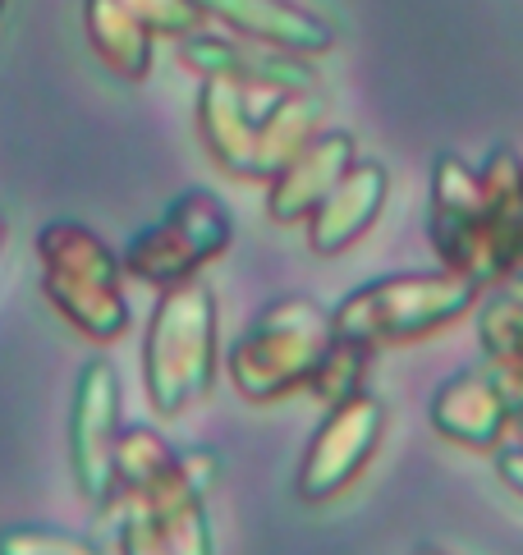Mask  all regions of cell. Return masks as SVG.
Returning a JSON list of instances; mask_svg holds the SVG:
<instances>
[{
    "label": "cell",
    "mask_w": 523,
    "mask_h": 555,
    "mask_svg": "<svg viewBox=\"0 0 523 555\" xmlns=\"http://www.w3.org/2000/svg\"><path fill=\"white\" fill-rule=\"evenodd\" d=\"M33 248H37V267H42L47 304L84 340L115 345L133 322L119 253L84 221H47L37 230Z\"/></svg>",
    "instance_id": "cell-1"
},
{
    "label": "cell",
    "mask_w": 523,
    "mask_h": 555,
    "mask_svg": "<svg viewBox=\"0 0 523 555\" xmlns=\"http://www.w3.org/2000/svg\"><path fill=\"white\" fill-rule=\"evenodd\" d=\"M220 363V308L212 285L193 275L184 285L161 289L143 335V386L161 418H179L184 409L212 395Z\"/></svg>",
    "instance_id": "cell-2"
},
{
    "label": "cell",
    "mask_w": 523,
    "mask_h": 555,
    "mask_svg": "<svg viewBox=\"0 0 523 555\" xmlns=\"http://www.w3.org/2000/svg\"><path fill=\"white\" fill-rule=\"evenodd\" d=\"M482 285H473L459 271H399L381 275V281L358 285L331 308L335 335L363 345V349H391L409 345L422 335H436L477 308Z\"/></svg>",
    "instance_id": "cell-3"
},
{
    "label": "cell",
    "mask_w": 523,
    "mask_h": 555,
    "mask_svg": "<svg viewBox=\"0 0 523 555\" xmlns=\"http://www.w3.org/2000/svg\"><path fill=\"white\" fill-rule=\"evenodd\" d=\"M331 340H335L331 308H321L308 294H285V299L262 308L253 326L226 353L230 382L253 404L290 400V395L312 386Z\"/></svg>",
    "instance_id": "cell-4"
},
{
    "label": "cell",
    "mask_w": 523,
    "mask_h": 555,
    "mask_svg": "<svg viewBox=\"0 0 523 555\" xmlns=\"http://www.w3.org/2000/svg\"><path fill=\"white\" fill-rule=\"evenodd\" d=\"M234 244V216L212 189H189L166 207L161 221L138 230L119 253L125 275L143 281L152 289H170L193 281L216 257H226Z\"/></svg>",
    "instance_id": "cell-5"
},
{
    "label": "cell",
    "mask_w": 523,
    "mask_h": 555,
    "mask_svg": "<svg viewBox=\"0 0 523 555\" xmlns=\"http://www.w3.org/2000/svg\"><path fill=\"white\" fill-rule=\"evenodd\" d=\"M428 240L436 248V262L446 271L469 275L473 285L492 289V221L482 203L477 166L464 156L441 152L432 162V197H428Z\"/></svg>",
    "instance_id": "cell-6"
},
{
    "label": "cell",
    "mask_w": 523,
    "mask_h": 555,
    "mask_svg": "<svg viewBox=\"0 0 523 555\" xmlns=\"http://www.w3.org/2000/svg\"><path fill=\"white\" fill-rule=\"evenodd\" d=\"M381 431H386V404L377 395L358 390L349 400L327 404V418L312 431V441L298 464L294 491L304 505H327L345 487L363 478L372 454L381 450Z\"/></svg>",
    "instance_id": "cell-7"
},
{
    "label": "cell",
    "mask_w": 523,
    "mask_h": 555,
    "mask_svg": "<svg viewBox=\"0 0 523 555\" xmlns=\"http://www.w3.org/2000/svg\"><path fill=\"white\" fill-rule=\"evenodd\" d=\"M115 441H119V372L111 359L78 367L69 400V473L88 505H111L115 495Z\"/></svg>",
    "instance_id": "cell-8"
},
{
    "label": "cell",
    "mask_w": 523,
    "mask_h": 555,
    "mask_svg": "<svg viewBox=\"0 0 523 555\" xmlns=\"http://www.w3.org/2000/svg\"><path fill=\"white\" fill-rule=\"evenodd\" d=\"M179 61L197 78H230V83L248 88H276V92H317V69L308 55L276 51L248 42L234 33H193L179 42Z\"/></svg>",
    "instance_id": "cell-9"
},
{
    "label": "cell",
    "mask_w": 523,
    "mask_h": 555,
    "mask_svg": "<svg viewBox=\"0 0 523 555\" xmlns=\"http://www.w3.org/2000/svg\"><path fill=\"white\" fill-rule=\"evenodd\" d=\"M280 96L285 92L230 83V78H203V88H197V133H203V147L234 180H253L257 125Z\"/></svg>",
    "instance_id": "cell-10"
},
{
    "label": "cell",
    "mask_w": 523,
    "mask_h": 555,
    "mask_svg": "<svg viewBox=\"0 0 523 555\" xmlns=\"http://www.w3.org/2000/svg\"><path fill=\"white\" fill-rule=\"evenodd\" d=\"M428 418L446 441L464 446V450L496 454L500 446H510V436H514V413L506 404V395H500V386L492 382V372L482 367V359L436 386Z\"/></svg>",
    "instance_id": "cell-11"
},
{
    "label": "cell",
    "mask_w": 523,
    "mask_h": 555,
    "mask_svg": "<svg viewBox=\"0 0 523 555\" xmlns=\"http://www.w3.org/2000/svg\"><path fill=\"white\" fill-rule=\"evenodd\" d=\"M197 5L226 33L276 47V51L308 55V61L340 47V28L327 14L298 5V0H197Z\"/></svg>",
    "instance_id": "cell-12"
},
{
    "label": "cell",
    "mask_w": 523,
    "mask_h": 555,
    "mask_svg": "<svg viewBox=\"0 0 523 555\" xmlns=\"http://www.w3.org/2000/svg\"><path fill=\"white\" fill-rule=\"evenodd\" d=\"M358 162V143L349 129H317L304 147H298L285 166H280L276 180H267V211L280 225H298L321 207L345 170Z\"/></svg>",
    "instance_id": "cell-13"
},
{
    "label": "cell",
    "mask_w": 523,
    "mask_h": 555,
    "mask_svg": "<svg viewBox=\"0 0 523 555\" xmlns=\"http://www.w3.org/2000/svg\"><path fill=\"white\" fill-rule=\"evenodd\" d=\"M386 197H391V170L381 162H354L345 180L321 197V207L304 221L308 248L317 257H340L345 248H354L377 225V216L386 211Z\"/></svg>",
    "instance_id": "cell-14"
},
{
    "label": "cell",
    "mask_w": 523,
    "mask_h": 555,
    "mask_svg": "<svg viewBox=\"0 0 523 555\" xmlns=\"http://www.w3.org/2000/svg\"><path fill=\"white\" fill-rule=\"evenodd\" d=\"M477 180L492 221V271L500 285L523 271V156L514 147H492L477 166Z\"/></svg>",
    "instance_id": "cell-15"
},
{
    "label": "cell",
    "mask_w": 523,
    "mask_h": 555,
    "mask_svg": "<svg viewBox=\"0 0 523 555\" xmlns=\"http://www.w3.org/2000/svg\"><path fill=\"white\" fill-rule=\"evenodd\" d=\"M84 33L111 74L129 78V83H143L152 74L156 37L138 24L125 0H84Z\"/></svg>",
    "instance_id": "cell-16"
},
{
    "label": "cell",
    "mask_w": 523,
    "mask_h": 555,
    "mask_svg": "<svg viewBox=\"0 0 523 555\" xmlns=\"http://www.w3.org/2000/svg\"><path fill=\"white\" fill-rule=\"evenodd\" d=\"M327 106L317 102V92H285L280 102L262 115L257 143H253V180H276L280 166L308 143L321 129Z\"/></svg>",
    "instance_id": "cell-17"
},
{
    "label": "cell",
    "mask_w": 523,
    "mask_h": 555,
    "mask_svg": "<svg viewBox=\"0 0 523 555\" xmlns=\"http://www.w3.org/2000/svg\"><path fill=\"white\" fill-rule=\"evenodd\" d=\"M477 345L487 359L523 367V271L482 289L477 299Z\"/></svg>",
    "instance_id": "cell-18"
},
{
    "label": "cell",
    "mask_w": 523,
    "mask_h": 555,
    "mask_svg": "<svg viewBox=\"0 0 523 555\" xmlns=\"http://www.w3.org/2000/svg\"><path fill=\"white\" fill-rule=\"evenodd\" d=\"M368 359H372V349L345 340V335H335L331 349H327V359H321V367H317V376H312L308 395H317L321 404H340V400H349V395L363 390Z\"/></svg>",
    "instance_id": "cell-19"
},
{
    "label": "cell",
    "mask_w": 523,
    "mask_h": 555,
    "mask_svg": "<svg viewBox=\"0 0 523 555\" xmlns=\"http://www.w3.org/2000/svg\"><path fill=\"white\" fill-rule=\"evenodd\" d=\"M0 555H106V551L51 524H10L0 528Z\"/></svg>",
    "instance_id": "cell-20"
},
{
    "label": "cell",
    "mask_w": 523,
    "mask_h": 555,
    "mask_svg": "<svg viewBox=\"0 0 523 555\" xmlns=\"http://www.w3.org/2000/svg\"><path fill=\"white\" fill-rule=\"evenodd\" d=\"M125 5L133 10V18L152 37H175V42H184V37L212 28V18L197 0H125Z\"/></svg>",
    "instance_id": "cell-21"
},
{
    "label": "cell",
    "mask_w": 523,
    "mask_h": 555,
    "mask_svg": "<svg viewBox=\"0 0 523 555\" xmlns=\"http://www.w3.org/2000/svg\"><path fill=\"white\" fill-rule=\"evenodd\" d=\"M111 524H115V546L119 555H175L170 542L161 538V528L152 524V514L133 501H111Z\"/></svg>",
    "instance_id": "cell-22"
},
{
    "label": "cell",
    "mask_w": 523,
    "mask_h": 555,
    "mask_svg": "<svg viewBox=\"0 0 523 555\" xmlns=\"http://www.w3.org/2000/svg\"><path fill=\"white\" fill-rule=\"evenodd\" d=\"M496 473H500V482H506L514 495H523V441L496 450Z\"/></svg>",
    "instance_id": "cell-23"
},
{
    "label": "cell",
    "mask_w": 523,
    "mask_h": 555,
    "mask_svg": "<svg viewBox=\"0 0 523 555\" xmlns=\"http://www.w3.org/2000/svg\"><path fill=\"white\" fill-rule=\"evenodd\" d=\"M5 240H10V221H5V211H0V253H5Z\"/></svg>",
    "instance_id": "cell-24"
},
{
    "label": "cell",
    "mask_w": 523,
    "mask_h": 555,
    "mask_svg": "<svg viewBox=\"0 0 523 555\" xmlns=\"http://www.w3.org/2000/svg\"><path fill=\"white\" fill-rule=\"evenodd\" d=\"M409 555H450V551H441V546H418V551H409Z\"/></svg>",
    "instance_id": "cell-25"
},
{
    "label": "cell",
    "mask_w": 523,
    "mask_h": 555,
    "mask_svg": "<svg viewBox=\"0 0 523 555\" xmlns=\"http://www.w3.org/2000/svg\"><path fill=\"white\" fill-rule=\"evenodd\" d=\"M514 441H523V423H519V427H514Z\"/></svg>",
    "instance_id": "cell-26"
},
{
    "label": "cell",
    "mask_w": 523,
    "mask_h": 555,
    "mask_svg": "<svg viewBox=\"0 0 523 555\" xmlns=\"http://www.w3.org/2000/svg\"><path fill=\"white\" fill-rule=\"evenodd\" d=\"M0 10H5V0H0Z\"/></svg>",
    "instance_id": "cell-27"
}]
</instances>
